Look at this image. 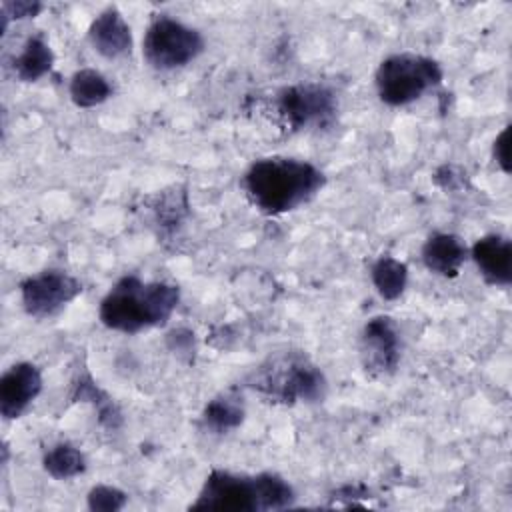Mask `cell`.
I'll list each match as a JSON object with an SVG mask.
<instances>
[{
    "label": "cell",
    "instance_id": "6da1fadb",
    "mask_svg": "<svg viewBox=\"0 0 512 512\" xmlns=\"http://www.w3.org/2000/svg\"><path fill=\"white\" fill-rule=\"evenodd\" d=\"M242 190L262 214L282 216L308 204L326 186L324 172L300 158L266 156L242 174Z\"/></svg>",
    "mask_w": 512,
    "mask_h": 512
},
{
    "label": "cell",
    "instance_id": "7a4b0ae2",
    "mask_svg": "<svg viewBox=\"0 0 512 512\" xmlns=\"http://www.w3.org/2000/svg\"><path fill=\"white\" fill-rule=\"evenodd\" d=\"M180 304V288L170 282H144L138 276H122L100 300L98 318L114 332L138 334L164 326Z\"/></svg>",
    "mask_w": 512,
    "mask_h": 512
},
{
    "label": "cell",
    "instance_id": "3957f363",
    "mask_svg": "<svg viewBox=\"0 0 512 512\" xmlns=\"http://www.w3.org/2000/svg\"><path fill=\"white\" fill-rule=\"evenodd\" d=\"M296 500L292 484L276 472L236 474L212 470L190 510H228V512H270L290 508Z\"/></svg>",
    "mask_w": 512,
    "mask_h": 512
},
{
    "label": "cell",
    "instance_id": "277c9868",
    "mask_svg": "<svg viewBox=\"0 0 512 512\" xmlns=\"http://www.w3.org/2000/svg\"><path fill=\"white\" fill-rule=\"evenodd\" d=\"M246 386L274 404L322 402L328 382L318 364L300 350H286L266 358L246 378Z\"/></svg>",
    "mask_w": 512,
    "mask_h": 512
},
{
    "label": "cell",
    "instance_id": "5b68a950",
    "mask_svg": "<svg viewBox=\"0 0 512 512\" xmlns=\"http://www.w3.org/2000/svg\"><path fill=\"white\" fill-rule=\"evenodd\" d=\"M444 78V70L438 60L414 54V52H398L386 56L376 72L374 86L378 98L386 106H408L422 98L428 90L436 88Z\"/></svg>",
    "mask_w": 512,
    "mask_h": 512
},
{
    "label": "cell",
    "instance_id": "8992f818",
    "mask_svg": "<svg viewBox=\"0 0 512 512\" xmlns=\"http://www.w3.org/2000/svg\"><path fill=\"white\" fill-rule=\"evenodd\" d=\"M204 46V36L196 28L168 14H156L146 26L142 56L154 70L166 72L194 62Z\"/></svg>",
    "mask_w": 512,
    "mask_h": 512
},
{
    "label": "cell",
    "instance_id": "52a82bcc",
    "mask_svg": "<svg viewBox=\"0 0 512 512\" xmlns=\"http://www.w3.org/2000/svg\"><path fill=\"white\" fill-rule=\"evenodd\" d=\"M274 110L290 132L326 128L336 118L338 100L334 90L326 84L298 82L276 92Z\"/></svg>",
    "mask_w": 512,
    "mask_h": 512
},
{
    "label": "cell",
    "instance_id": "ba28073f",
    "mask_svg": "<svg viewBox=\"0 0 512 512\" xmlns=\"http://www.w3.org/2000/svg\"><path fill=\"white\" fill-rule=\"evenodd\" d=\"M82 292V282L64 270H42L20 282L22 308L32 318H50Z\"/></svg>",
    "mask_w": 512,
    "mask_h": 512
},
{
    "label": "cell",
    "instance_id": "9c48e42d",
    "mask_svg": "<svg viewBox=\"0 0 512 512\" xmlns=\"http://www.w3.org/2000/svg\"><path fill=\"white\" fill-rule=\"evenodd\" d=\"M360 358L370 376H390L402 358V338L390 316L378 314L366 320L360 334Z\"/></svg>",
    "mask_w": 512,
    "mask_h": 512
},
{
    "label": "cell",
    "instance_id": "30bf717a",
    "mask_svg": "<svg viewBox=\"0 0 512 512\" xmlns=\"http://www.w3.org/2000/svg\"><path fill=\"white\" fill-rule=\"evenodd\" d=\"M44 386L42 372L32 362L12 364L0 378V414L4 420L20 418L40 396Z\"/></svg>",
    "mask_w": 512,
    "mask_h": 512
},
{
    "label": "cell",
    "instance_id": "8fae6325",
    "mask_svg": "<svg viewBox=\"0 0 512 512\" xmlns=\"http://www.w3.org/2000/svg\"><path fill=\"white\" fill-rule=\"evenodd\" d=\"M468 256L474 260L486 284L508 288L512 282V242L502 234H486L478 238Z\"/></svg>",
    "mask_w": 512,
    "mask_h": 512
},
{
    "label": "cell",
    "instance_id": "7c38bea8",
    "mask_svg": "<svg viewBox=\"0 0 512 512\" xmlns=\"http://www.w3.org/2000/svg\"><path fill=\"white\" fill-rule=\"evenodd\" d=\"M88 40L100 56L114 60L130 54L132 30L116 6L104 8L88 26Z\"/></svg>",
    "mask_w": 512,
    "mask_h": 512
},
{
    "label": "cell",
    "instance_id": "4fadbf2b",
    "mask_svg": "<svg viewBox=\"0 0 512 512\" xmlns=\"http://www.w3.org/2000/svg\"><path fill=\"white\" fill-rule=\"evenodd\" d=\"M144 208L158 236H174L190 216V196L186 184H172L144 198Z\"/></svg>",
    "mask_w": 512,
    "mask_h": 512
},
{
    "label": "cell",
    "instance_id": "5bb4252c",
    "mask_svg": "<svg viewBox=\"0 0 512 512\" xmlns=\"http://www.w3.org/2000/svg\"><path fill=\"white\" fill-rule=\"evenodd\" d=\"M422 264L438 276L456 278L468 260L466 242L452 232H434L422 244Z\"/></svg>",
    "mask_w": 512,
    "mask_h": 512
},
{
    "label": "cell",
    "instance_id": "9a60e30c",
    "mask_svg": "<svg viewBox=\"0 0 512 512\" xmlns=\"http://www.w3.org/2000/svg\"><path fill=\"white\" fill-rule=\"evenodd\" d=\"M70 400L72 402H86L96 410L98 424L106 430H118L124 422L122 412L118 404L110 398L108 392H104L98 382L84 370L78 372L70 382Z\"/></svg>",
    "mask_w": 512,
    "mask_h": 512
},
{
    "label": "cell",
    "instance_id": "2e32d148",
    "mask_svg": "<svg viewBox=\"0 0 512 512\" xmlns=\"http://www.w3.org/2000/svg\"><path fill=\"white\" fill-rule=\"evenodd\" d=\"M246 416V406L240 394L228 390L206 402L200 414V424L210 434H228L236 430Z\"/></svg>",
    "mask_w": 512,
    "mask_h": 512
},
{
    "label": "cell",
    "instance_id": "e0dca14e",
    "mask_svg": "<svg viewBox=\"0 0 512 512\" xmlns=\"http://www.w3.org/2000/svg\"><path fill=\"white\" fill-rule=\"evenodd\" d=\"M52 64H54V52L50 44L36 34L24 42L20 54L12 62V68L18 80L36 82L52 70Z\"/></svg>",
    "mask_w": 512,
    "mask_h": 512
},
{
    "label": "cell",
    "instance_id": "ac0fdd59",
    "mask_svg": "<svg viewBox=\"0 0 512 512\" xmlns=\"http://www.w3.org/2000/svg\"><path fill=\"white\" fill-rule=\"evenodd\" d=\"M68 94L78 108H94L112 96V84L102 72L80 68L70 78Z\"/></svg>",
    "mask_w": 512,
    "mask_h": 512
},
{
    "label": "cell",
    "instance_id": "d6986e66",
    "mask_svg": "<svg viewBox=\"0 0 512 512\" xmlns=\"http://www.w3.org/2000/svg\"><path fill=\"white\" fill-rule=\"evenodd\" d=\"M370 280L380 298L396 300L406 290L408 266L390 254L378 256L370 266Z\"/></svg>",
    "mask_w": 512,
    "mask_h": 512
},
{
    "label": "cell",
    "instance_id": "ffe728a7",
    "mask_svg": "<svg viewBox=\"0 0 512 512\" xmlns=\"http://www.w3.org/2000/svg\"><path fill=\"white\" fill-rule=\"evenodd\" d=\"M86 466H88V462H86L84 452L70 442L54 444L42 456V468L54 480L76 478L86 472Z\"/></svg>",
    "mask_w": 512,
    "mask_h": 512
},
{
    "label": "cell",
    "instance_id": "44dd1931",
    "mask_svg": "<svg viewBox=\"0 0 512 512\" xmlns=\"http://www.w3.org/2000/svg\"><path fill=\"white\" fill-rule=\"evenodd\" d=\"M128 504V494L118 486L96 484L86 494V506L92 512H118Z\"/></svg>",
    "mask_w": 512,
    "mask_h": 512
},
{
    "label": "cell",
    "instance_id": "7402d4cb",
    "mask_svg": "<svg viewBox=\"0 0 512 512\" xmlns=\"http://www.w3.org/2000/svg\"><path fill=\"white\" fill-rule=\"evenodd\" d=\"M44 10L42 2L36 0H8L0 6V18H2V34L8 30V24L12 20H26L34 18Z\"/></svg>",
    "mask_w": 512,
    "mask_h": 512
},
{
    "label": "cell",
    "instance_id": "603a6c76",
    "mask_svg": "<svg viewBox=\"0 0 512 512\" xmlns=\"http://www.w3.org/2000/svg\"><path fill=\"white\" fill-rule=\"evenodd\" d=\"M432 180L436 186H440L446 192H456L466 184V174L454 166V164H442L434 170Z\"/></svg>",
    "mask_w": 512,
    "mask_h": 512
},
{
    "label": "cell",
    "instance_id": "cb8c5ba5",
    "mask_svg": "<svg viewBox=\"0 0 512 512\" xmlns=\"http://www.w3.org/2000/svg\"><path fill=\"white\" fill-rule=\"evenodd\" d=\"M508 138H510V126H504L492 142V158L504 174H510V144H508Z\"/></svg>",
    "mask_w": 512,
    "mask_h": 512
},
{
    "label": "cell",
    "instance_id": "d4e9b609",
    "mask_svg": "<svg viewBox=\"0 0 512 512\" xmlns=\"http://www.w3.org/2000/svg\"><path fill=\"white\" fill-rule=\"evenodd\" d=\"M166 344H168V350L178 356L190 358L194 354V334L186 328H176V330L168 332Z\"/></svg>",
    "mask_w": 512,
    "mask_h": 512
}]
</instances>
